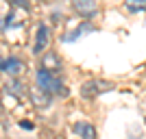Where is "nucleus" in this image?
<instances>
[{
    "label": "nucleus",
    "instance_id": "1",
    "mask_svg": "<svg viewBox=\"0 0 146 139\" xmlns=\"http://www.w3.org/2000/svg\"><path fill=\"white\" fill-rule=\"evenodd\" d=\"M35 80H37V89H42L44 94H48V96H52V94L63 96V94H66L63 83H61V80L57 78V74H52V72L39 70V72H37V76H35Z\"/></svg>",
    "mask_w": 146,
    "mask_h": 139
},
{
    "label": "nucleus",
    "instance_id": "2",
    "mask_svg": "<svg viewBox=\"0 0 146 139\" xmlns=\"http://www.w3.org/2000/svg\"><path fill=\"white\" fill-rule=\"evenodd\" d=\"M72 9L83 18H92L94 13L98 11V7L94 0H72Z\"/></svg>",
    "mask_w": 146,
    "mask_h": 139
},
{
    "label": "nucleus",
    "instance_id": "3",
    "mask_svg": "<svg viewBox=\"0 0 146 139\" xmlns=\"http://www.w3.org/2000/svg\"><path fill=\"white\" fill-rule=\"evenodd\" d=\"M46 46H48V26H46V24H39V26H37V35H35V46H33V52H35V55H39V52H44V50H46Z\"/></svg>",
    "mask_w": 146,
    "mask_h": 139
},
{
    "label": "nucleus",
    "instance_id": "4",
    "mask_svg": "<svg viewBox=\"0 0 146 139\" xmlns=\"http://www.w3.org/2000/svg\"><path fill=\"white\" fill-rule=\"evenodd\" d=\"M103 89H109V83H100V80H92V83L83 85V96L85 98H94L98 91Z\"/></svg>",
    "mask_w": 146,
    "mask_h": 139
},
{
    "label": "nucleus",
    "instance_id": "5",
    "mask_svg": "<svg viewBox=\"0 0 146 139\" xmlns=\"http://www.w3.org/2000/svg\"><path fill=\"white\" fill-rule=\"evenodd\" d=\"M44 70H46V72H52V74H57L61 70V61H59V57H57L55 52H48V55L44 57Z\"/></svg>",
    "mask_w": 146,
    "mask_h": 139
},
{
    "label": "nucleus",
    "instance_id": "6",
    "mask_svg": "<svg viewBox=\"0 0 146 139\" xmlns=\"http://www.w3.org/2000/svg\"><path fill=\"white\" fill-rule=\"evenodd\" d=\"M0 70L7 74H11V76H15V74L22 72V63H20L18 59H7V61H0Z\"/></svg>",
    "mask_w": 146,
    "mask_h": 139
},
{
    "label": "nucleus",
    "instance_id": "7",
    "mask_svg": "<svg viewBox=\"0 0 146 139\" xmlns=\"http://www.w3.org/2000/svg\"><path fill=\"white\" fill-rule=\"evenodd\" d=\"M9 13H11V5H9L7 0H0V28L9 24V20H11Z\"/></svg>",
    "mask_w": 146,
    "mask_h": 139
},
{
    "label": "nucleus",
    "instance_id": "8",
    "mask_svg": "<svg viewBox=\"0 0 146 139\" xmlns=\"http://www.w3.org/2000/svg\"><path fill=\"white\" fill-rule=\"evenodd\" d=\"M31 98L37 102V107H48V104H50V96H48V94H44L42 89H33V91H31Z\"/></svg>",
    "mask_w": 146,
    "mask_h": 139
},
{
    "label": "nucleus",
    "instance_id": "9",
    "mask_svg": "<svg viewBox=\"0 0 146 139\" xmlns=\"http://www.w3.org/2000/svg\"><path fill=\"white\" fill-rule=\"evenodd\" d=\"M76 130L83 135V139H96V130L92 124H76Z\"/></svg>",
    "mask_w": 146,
    "mask_h": 139
},
{
    "label": "nucleus",
    "instance_id": "10",
    "mask_svg": "<svg viewBox=\"0 0 146 139\" xmlns=\"http://www.w3.org/2000/svg\"><path fill=\"white\" fill-rule=\"evenodd\" d=\"M127 7L131 11H144L146 9V0H127Z\"/></svg>",
    "mask_w": 146,
    "mask_h": 139
}]
</instances>
